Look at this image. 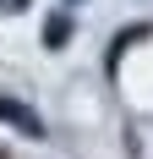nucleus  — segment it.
<instances>
[{"label": "nucleus", "instance_id": "1", "mask_svg": "<svg viewBox=\"0 0 153 159\" xmlns=\"http://www.w3.org/2000/svg\"><path fill=\"white\" fill-rule=\"evenodd\" d=\"M0 121H11V126L28 132V137H44V121H38L28 104H16V99H0Z\"/></svg>", "mask_w": 153, "mask_h": 159}, {"label": "nucleus", "instance_id": "2", "mask_svg": "<svg viewBox=\"0 0 153 159\" xmlns=\"http://www.w3.org/2000/svg\"><path fill=\"white\" fill-rule=\"evenodd\" d=\"M71 44V22H66V16H49L44 22V49H66Z\"/></svg>", "mask_w": 153, "mask_h": 159}, {"label": "nucleus", "instance_id": "3", "mask_svg": "<svg viewBox=\"0 0 153 159\" xmlns=\"http://www.w3.org/2000/svg\"><path fill=\"white\" fill-rule=\"evenodd\" d=\"M0 11H6V16H16V11H28V0H0Z\"/></svg>", "mask_w": 153, "mask_h": 159}]
</instances>
